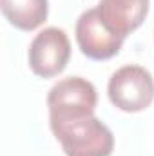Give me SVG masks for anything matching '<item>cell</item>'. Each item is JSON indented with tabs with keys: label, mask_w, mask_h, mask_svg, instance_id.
Segmentation results:
<instances>
[{
	"label": "cell",
	"mask_w": 154,
	"mask_h": 156,
	"mask_svg": "<svg viewBox=\"0 0 154 156\" xmlns=\"http://www.w3.org/2000/svg\"><path fill=\"white\" fill-rule=\"evenodd\" d=\"M51 131L65 156H111L114 136L94 115L71 118H49Z\"/></svg>",
	"instance_id": "6da1fadb"
},
{
	"label": "cell",
	"mask_w": 154,
	"mask_h": 156,
	"mask_svg": "<svg viewBox=\"0 0 154 156\" xmlns=\"http://www.w3.org/2000/svg\"><path fill=\"white\" fill-rule=\"evenodd\" d=\"M0 7L7 22L22 31L40 27L49 15L47 0H0Z\"/></svg>",
	"instance_id": "52a82bcc"
},
{
	"label": "cell",
	"mask_w": 154,
	"mask_h": 156,
	"mask_svg": "<svg viewBox=\"0 0 154 156\" xmlns=\"http://www.w3.org/2000/svg\"><path fill=\"white\" fill-rule=\"evenodd\" d=\"M98 11L103 24L125 38L143 24L149 13V0H102Z\"/></svg>",
	"instance_id": "8992f818"
},
{
	"label": "cell",
	"mask_w": 154,
	"mask_h": 156,
	"mask_svg": "<svg viewBox=\"0 0 154 156\" xmlns=\"http://www.w3.org/2000/svg\"><path fill=\"white\" fill-rule=\"evenodd\" d=\"M98 94L94 85L82 76H69L54 83L47 94L49 118L94 115Z\"/></svg>",
	"instance_id": "3957f363"
},
{
	"label": "cell",
	"mask_w": 154,
	"mask_h": 156,
	"mask_svg": "<svg viewBox=\"0 0 154 156\" xmlns=\"http://www.w3.org/2000/svg\"><path fill=\"white\" fill-rule=\"evenodd\" d=\"M78 47L87 58L109 60L120 53L123 45V37L113 33L102 20L98 7L87 9L80 15L76 22Z\"/></svg>",
	"instance_id": "5b68a950"
},
{
	"label": "cell",
	"mask_w": 154,
	"mask_h": 156,
	"mask_svg": "<svg viewBox=\"0 0 154 156\" xmlns=\"http://www.w3.org/2000/svg\"><path fill=\"white\" fill-rule=\"evenodd\" d=\"M71 58V42L60 27H45L29 45V67L42 78L60 75Z\"/></svg>",
	"instance_id": "277c9868"
},
{
	"label": "cell",
	"mask_w": 154,
	"mask_h": 156,
	"mask_svg": "<svg viewBox=\"0 0 154 156\" xmlns=\"http://www.w3.org/2000/svg\"><path fill=\"white\" fill-rule=\"evenodd\" d=\"M107 93L116 109L140 113L154 100V78L142 66H123L111 76Z\"/></svg>",
	"instance_id": "7a4b0ae2"
}]
</instances>
